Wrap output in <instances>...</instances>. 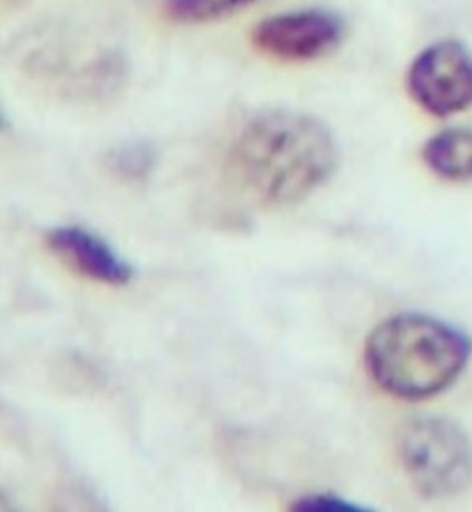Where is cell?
<instances>
[{
    "label": "cell",
    "instance_id": "obj_1",
    "mask_svg": "<svg viewBox=\"0 0 472 512\" xmlns=\"http://www.w3.org/2000/svg\"><path fill=\"white\" fill-rule=\"evenodd\" d=\"M338 159V143L325 122L304 111L272 108L241 127L227 171L257 203L283 208L325 185Z\"/></svg>",
    "mask_w": 472,
    "mask_h": 512
},
{
    "label": "cell",
    "instance_id": "obj_2",
    "mask_svg": "<svg viewBox=\"0 0 472 512\" xmlns=\"http://www.w3.org/2000/svg\"><path fill=\"white\" fill-rule=\"evenodd\" d=\"M472 357V341L453 323L429 313L387 318L368 336L365 363L387 394L405 400L434 397L452 386Z\"/></svg>",
    "mask_w": 472,
    "mask_h": 512
},
{
    "label": "cell",
    "instance_id": "obj_3",
    "mask_svg": "<svg viewBox=\"0 0 472 512\" xmlns=\"http://www.w3.org/2000/svg\"><path fill=\"white\" fill-rule=\"evenodd\" d=\"M399 456L411 484L429 500H447L471 485L472 443L452 419L410 421L399 437Z\"/></svg>",
    "mask_w": 472,
    "mask_h": 512
},
{
    "label": "cell",
    "instance_id": "obj_4",
    "mask_svg": "<svg viewBox=\"0 0 472 512\" xmlns=\"http://www.w3.org/2000/svg\"><path fill=\"white\" fill-rule=\"evenodd\" d=\"M407 89L421 110L448 118L472 106V52L455 39L428 45L411 61Z\"/></svg>",
    "mask_w": 472,
    "mask_h": 512
},
{
    "label": "cell",
    "instance_id": "obj_5",
    "mask_svg": "<svg viewBox=\"0 0 472 512\" xmlns=\"http://www.w3.org/2000/svg\"><path fill=\"white\" fill-rule=\"evenodd\" d=\"M346 37V21L323 7L289 10L264 18L251 33L259 52L280 61H312L330 55Z\"/></svg>",
    "mask_w": 472,
    "mask_h": 512
},
{
    "label": "cell",
    "instance_id": "obj_6",
    "mask_svg": "<svg viewBox=\"0 0 472 512\" xmlns=\"http://www.w3.org/2000/svg\"><path fill=\"white\" fill-rule=\"evenodd\" d=\"M47 248L82 277L103 285L124 286L135 270L103 236L81 225H60L45 235Z\"/></svg>",
    "mask_w": 472,
    "mask_h": 512
},
{
    "label": "cell",
    "instance_id": "obj_7",
    "mask_svg": "<svg viewBox=\"0 0 472 512\" xmlns=\"http://www.w3.org/2000/svg\"><path fill=\"white\" fill-rule=\"evenodd\" d=\"M423 161L440 179L472 180V129L450 127L432 135L424 143Z\"/></svg>",
    "mask_w": 472,
    "mask_h": 512
},
{
    "label": "cell",
    "instance_id": "obj_8",
    "mask_svg": "<svg viewBox=\"0 0 472 512\" xmlns=\"http://www.w3.org/2000/svg\"><path fill=\"white\" fill-rule=\"evenodd\" d=\"M259 0H164V12L171 20L200 25L232 17Z\"/></svg>",
    "mask_w": 472,
    "mask_h": 512
},
{
    "label": "cell",
    "instance_id": "obj_9",
    "mask_svg": "<svg viewBox=\"0 0 472 512\" xmlns=\"http://www.w3.org/2000/svg\"><path fill=\"white\" fill-rule=\"evenodd\" d=\"M155 163V148L143 140L123 143L108 155L111 171L129 180L145 179L153 171Z\"/></svg>",
    "mask_w": 472,
    "mask_h": 512
},
{
    "label": "cell",
    "instance_id": "obj_10",
    "mask_svg": "<svg viewBox=\"0 0 472 512\" xmlns=\"http://www.w3.org/2000/svg\"><path fill=\"white\" fill-rule=\"evenodd\" d=\"M293 511L299 512H367L368 506L347 500L336 493H310L294 501Z\"/></svg>",
    "mask_w": 472,
    "mask_h": 512
}]
</instances>
